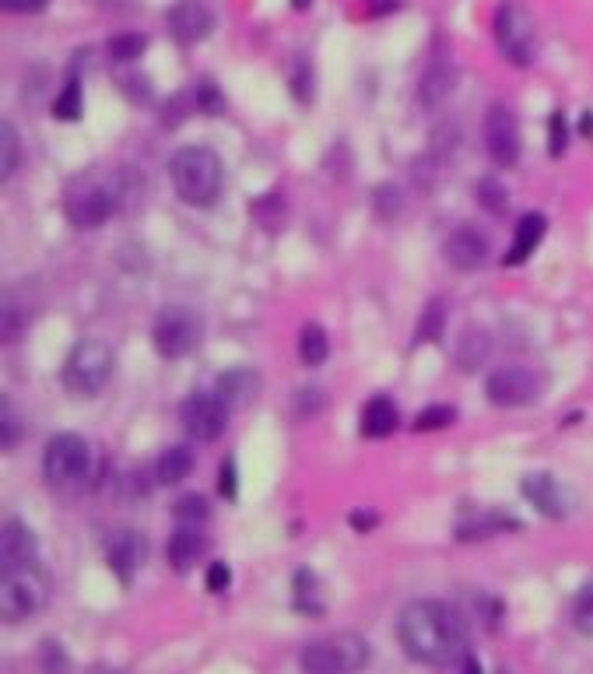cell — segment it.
I'll return each instance as SVG.
<instances>
[{
    "label": "cell",
    "instance_id": "1",
    "mask_svg": "<svg viewBox=\"0 0 593 674\" xmlns=\"http://www.w3.org/2000/svg\"><path fill=\"white\" fill-rule=\"evenodd\" d=\"M397 639L411 660L429 667H450L453 660L467 657L464 615L443 601H429V597L401 611Z\"/></svg>",
    "mask_w": 593,
    "mask_h": 674
},
{
    "label": "cell",
    "instance_id": "2",
    "mask_svg": "<svg viewBox=\"0 0 593 674\" xmlns=\"http://www.w3.org/2000/svg\"><path fill=\"white\" fill-rule=\"evenodd\" d=\"M169 180L172 190L190 208H211L222 197V158L204 144H186L169 158Z\"/></svg>",
    "mask_w": 593,
    "mask_h": 674
},
{
    "label": "cell",
    "instance_id": "3",
    "mask_svg": "<svg viewBox=\"0 0 593 674\" xmlns=\"http://www.w3.org/2000/svg\"><path fill=\"white\" fill-rule=\"evenodd\" d=\"M369 639L358 632H334L302 646V671L306 674H355L369 664Z\"/></svg>",
    "mask_w": 593,
    "mask_h": 674
},
{
    "label": "cell",
    "instance_id": "4",
    "mask_svg": "<svg viewBox=\"0 0 593 674\" xmlns=\"http://www.w3.org/2000/svg\"><path fill=\"white\" fill-rule=\"evenodd\" d=\"M92 474V450L78 432H57L43 450V478L57 492H78Z\"/></svg>",
    "mask_w": 593,
    "mask_h": 674
},
{
    "label": "cell",
    "instance_id": "5",
    "mask_svg": "<svg viewBox=\"0 0 593 674\" xmlns=\"http://www.w3.org/2000/svg\"><path fill=\"white\" fill-rule=\"evenodd\" d=\"M123 201V190L116 187V180L106 176H81L64 197V215L74 229H99L106 225V218L116 215Z\"/></svg>",
    "mask_w": 593,
    "mask_h": 674
},
{
    "label": "cell",
    "instance_id": "6",
    "mask_svg": "<svg viewBox=\"0 0 593 674\" xmlns=\"http://www.w3.org/2000/svg\"><path fill=\"white\" fill-rule=\"evenodd\" d=\"M50 604V576L43 566L0 569V611L8 622H25Z\"/></svg>",
    "mask_w": 593,
    "mask_h": 674
},
{
    "label": "cell",
    "instance_id": "7",
    "mask_svg": "<svg viewBox=\"0 0 593 674\" xmlns=\"http://www.w3.org/2000/svg\"><path fill=\"white\" fill-rule=\"evenodd\" d=\"M113 366H116V355L109 345L92 341V337H88V341H78L64 362V387L71 390V394L95 397L109 383Z\"/></svg>",
    "mask_w": 593,
    "mask_h": 674
},
{
    "label": "cell",
    "instance_id": "8",
    "mask_svg": "<svg viewBox=\"0 0 593 674\" xmlns=\"http://www.w3.org/2000/svg\"><path fill=\"white\" fill-rule=\"evenodd\" d=\"M204 337V316L190 306H165L151 327V345L162 359H183L197 352Z\"/></svg>",
    "mask_w": 593,
    "mask_h": 674
},
{
    "label": "cell",
    "instance_id": "9",
    "mask_svg": "<svg viewBox=\"0 0 593 674\" xmlns=\"http://www.w3.org/2000/svg\"><path fill=\"white\" fill-rule=\"evenodd\" d=\"M495 43H499L502 57L513 67H530L537 57V32H534V18L516 4V0H506L499 11H495Z\"/></svg>",
    "mask_w": 593,
    "mask_h": 674
},
{
    "label": "cell",
    "instance_id": "10",
    "mask_svg": "<svg viewBox=\"0 0 593 674\" xmlns=\"http://www.w3.org/2000/svg\"><path fill=\"white\" fill-rule=\"evenodd\" d=\"M229 408L218 390H197L183 401L179 408V422H183L186 436L197 439V443H215L225 429H229Z\"/></svg>",
    "mask_w": 593,
    "mask_h": 674
},
{
    "label": "cell",
    "instance_id": "11",
    "mask_svg": "<svg viewBox=\"0 0 593 674\" xmlns=\"http://www.w3.org/2000/svg\"><path fill=\"white\" fill-rule=\"evenodd\" d=\"M485 148L488 158H492L499 169H513L520 162V127H516V116L509 113L506 106H492L485 116Z\"/></svg>",
    "mask_w": 593,
    "mask_h": 674
},
{
    "label": "cell",
    "instance_id": "12",
    "mask_svg": "<svg viewBox=\"0 0 593 674\" xmlns=\"http://www.w3.org/2000/svg\"><path fill=\"white\" fill-rule=\"evenodd\" d=\"M485 394L495 408H523L537 397V376L523 366H502L485 380Z\"/></svg>",
    "mask_w": 593,
    "mask_h": 674
},
{
    "label": "cell",
    "instance_id": "13",
    "mask_svg": "<svg viewBox=\"0 0 593 674\" xmlns=\"http://www.w3.org/2000/svg\"><path fill=\"white\" fill-rule=\"evenodd\" d=\"M520 492H523V499H527L530 506H534V510L541 513V517H548V520H565V517H569V510H572V495L565 492L562 481H558L555 474H548V471L523 474Z\"/></svg>",
    "mask_w": 593,
    "mask_h": 674
},
{
    "label": "cell",
    "instance_id": "14",
    "mask_svg": "<svg viewBox=\"0 0 593 674\" xmlns=\"http://www.w3.org/2000/svg\"><path fill=\"white\" fill-rule=\"evenodd\" d=\"M106 562L116 580L123 587H130L144 569V562H148V538L141 531H116L106 545Z\"/></svg>",
    "mask_w": 593,
    "mask_h": 674
},
{
    "label": "cell",
    "instance_id": "15",
    "mask_svg": "<svg viewBox=\"0 0 593 674\" xmlns=\"http://www.w3.org/2000/svg\"><path fill=\"white\" fill-rule=\"evenodd\" d=\"M211 29H215V15H211L204 0H179L176 8L169 11V32L176 43H201V39L211 36Z\"/></svg>",
    "mask_w": 593,
    "mask_h": 674
},
{
    "label": "cell",
    "instance_id": "16",
    "mask_svg": "<svg viewBox=\"0 0 593 674\" xmlns=\"http://www.w3.org/2000/svg\"><path fill=\"white\" fill-rule=\"evenodd\" d=\"M443 257L450 267H457V271H478V267H485L488 260V239L485 232L471 229V225H460V229H453L450 236H446L443 243Z\"/></svg>",
    "mask_w": 593,
    "mask_h": 674
},
{
    "label": "cell",
    "instance_id": "17",
    "mask_svg": "<svg viewBox=\"0 0 593 674\" xmlns=\"http://www.w3.org/2000/svg\"><path fill=\"white\" fill-rule=\"evenodd\" d=\"M39 562V541L29 524L22 520H8L4 524V538H0V569H22Z\"/></svg>",
    "mask_w": 593,
    "mask_h": 674
},
{
    "label": "cell",
    "instance_id": "18",
    "mask_svg": "<svg viewBox=\"0 0 593 674\" xmlns=\"http://www.w3.org/2000/svg\"><path fill=\"white\" fill-rule=\"evenodd\" d=\"M544 232H548V218H544L541 211H530V215H523L520 222H516L513 243H509L506 267L527 264V260L534 257V250H537V246H541Z\"/></svg>",
    "mask_w": 593,
    "mask_h": 674
},
{
    "label": "cell",
    "instance_id": "19",
    "mask_svg": "<svg viewBox=\"0 0 593 674\" xmlns=\"http://www.w3.org/2000/svg\"><path fill=\"white\" fill-rule=\"evenodd\" d=\"M397 425H401V411H397V404L390 401V397L376 394L365 401L362 408V418H358V429H362L365 439H386L397 432Z\"/></svg>",
    "mask_w": 593,
    "mask_h": 674
},
{
    "label": "cell",
    "instance_id": "20",
    "mask_svg": "<svg viewBox=\"0 0 593 674\" xmlns=\"http://www.w3.org/2000/svg\"><path fill=\"white\" fill-rule=\"evenodd\" d=\"M204 552H208V538L201 534V527H179L169 538V548H165V555H169L176 573H190L193 562L201 559Z\"/></svg>",
    "mask_w": 593,
    "mask_h": 674
},
{
    "label": "cell",
    "instance_id": "21",
    "mask_svg": "<svg viewBox=\"0 0 593 674\" xmlns=\"http://www.w3.org/2000/svg\"><path fill=\"white\" fill-rule=\"evenodd\" d=\"M193 464H197V460H193L190 446H183V443L165 446L162 457L155 460V481H158V485H165V488L179 485V481H183L186 474L193 471Z\"/></svg>",
    "mask_w": 593,
    "mask_h": 674
},
{
    "label": "cell",
    "instance_id": "22",
    "mask_svg": "<svg viewBox=\"0 0 593 674\" xmlns=\"http://www.w3.org/2000/svg\"><path fill=\"white\" fill-rule=\"evenodd\" d=\"M218 394H222L229 404H246L260 394V376L246 366H236V369H229V373L218 376Z\"/></svg>",
    "mask_w": 593,
    "mask_h": 674
},
{
    "label": "cell",
    "instance_id": "23",
    "mask_svg": "<svg viewBox=\"0 0 593 674\" xmlns=\"http://www.w3.org/2000/svg\"><path fill=\"white\" fill-rule=\"evenodd\" d=\"M330 355V337L327 330L320 327V323H306V327L299 330V359L306 362V366H323Z\"/></svg>",
    "mask_w": 593,
    "mask_h": 674
},
{
    "label": "cell",
    "instance_id": "24",
    "mask_svg": "<svg viewBox=\"0 0 593 674\" xmlns=\"http://www.w3.org/2000/svg\"><path fill=\"white\" fill-rule=\"evenodd\" d=\"M488 348H492V341H488L485 330H464V337H460V345H457V366L464 369V373H474V369L488 359Z\"/></svg>",
    "mask_w": 593,
    "mask_h": 674
},
{
    "label": "cell",
    "instance_id": "25",
    "mask_svg": "<svg viewBox=\"0 0 593 674\" xmlns=\"http://www.w3.org/2000/svg\"><path fill=\"white\" fill-rule=\"evenodd\" d=\"M295 611H302V615H323L320 580H316L313 569H299L295 573Z\"/></svg>",
    "mask_w": 593,
    "mask_h": 674
},
{
    "label": "cell",
    "instance_id": "26",
    "mask_svg": "<svg viewBox=\"0 0 593 674\" xmlns=\"http://www.w3.org/2000/svg\"><path fill=\"white\" fill-rule=\"evenodd\" d=\"M443 330H446V302L443 299H432L429 306H425L418 327H415V345L439 341V337H443Z\"/></svg>",
    "mask_w": 593,
    "mask_h": 674
},
{
    "label": "cell",
    "instance_id": "27",
    "mask_svg": "<svg viewBox=\"0 0 593 674\" xmlns=\"http://www.w3.org/2000/svg\"><path fill=\"white\" fill-rule=\"evenodd\" d=\"M450 92H453V71L446 64H436L422 81V102L432 109V106H439V102H443Z\"/></svg>",
    "mask_w": 593,
    "mask_h": 674
},
{
    "label": "cell",
    "instance_id": "28",
    "mask_svg": "<svg viewBox=\"0 0 593 674\" xmlns=\"http://www.w3.org/2000/svg\"><path fill=\"white\" fill-rule=\"evenodd\" d=\"M0 137H4L0 141V173H4V180H11L18 173V165H22V137L8 120L0 127Z\"/></svg>",
    "mask_w": 593,
    "mask_h": 674
},
{
    "label": "cell",
    "instance_id": "29",
    "mask_svg": "<svg viewBox=\"0 0 593 674\" xmlns=\"http://www.w3.org/2000/svg\"><path fill=\"white\" fill-rule=\"evenodd\" d=\"M172 517L179 520V527H201L204 520L211 517V506L204 495H183V499H176V506H172Z\"/></svg>",
    "mask_w": 593,
    "mask_h": 674
},
{
    "label": "cell",
    "instance_id": "30",
    "mask_svg": "<svg viewBox=\"0 0 593 674\" xmlns=\"http://www.w3.org/2000/svg\"><path fill=\"white\" fill-rule=\"evenodd\" d=\"M478 204L488 215H502V211L509 208V190L502 187L495 176H485V180L478 183Z\"/></svg>",
    "mask_w": 593,
    "mask_h": 674
},
{
    "label": "cell",
    "instance_id": "31",
    "mask_svg": "<svg viewBox=\"0 0 593 674\" xmlns=\"http://www.w3.org/2000/svg\"><path fill=\"white\" fill-rule=\"evenodd\" d=\"M502 527H509V531H516V520L509 517H478L471 520V524L460 527V541H478V538H492V534H499Z\"/></svg>",
    "mask_w": 593,
    "mask_h": 674
},
{
    "label": "cell",
    "instance_id": "32",
    "mask_svg": "<svg viewBox=\"0 0 593 674\" xmlns=\"http://www.w3.org/2000/svg\"><path fill=\"white\" fill-rule=\"evenodd\" d=\"M572 625H576L583 636H593V580H586L579 587L576 601H572Z\"/></svg>",
    "mask_w": 593,
    "mask_h": 674
},
{
    "label": "cell",
    "instance_id": "33",
    "mask_svg": "<svg viewBox=\"0 0 593 674\" xmlns=\"http://www.w3.org/2000/svg\"><path fill=\"white\" fill-rule=\"evenodd\" d=\"M144 50H148V39H144V36H134V32L109 39V57H113L116 64H130V60H141V57H144Z\"/></svg>",
    "mask_w": 593,
    "mask_h": 674
},
{
    "label": "cell",
    "instance_id": "34",
    "mask_svg": "<svg viewBox=\"0 0 593 674\" xmlns=\"http://www.w3.org/2000/svg\"><path fill=\"white\" fill-rule=\"evenodd\" d=\"M457 422V408L453 404H432L422 415L415 418V432H436V429H450Z\"/></svg>",
    "mask_w": 593,
    "mask_h": 674
},
{
    "label": "cell",
    "instance_id": "35",
    "mask_svg": "<svg viewBox=\"0 0 593 674\" xmlns=\"http://www.w3.org/2000/svg\"><path fill=\"white\" fill-rule=\"evenodd\" d=\"M81 106H85V99H81V81H67V88L60 92V99L53 102V113H57V120H81Z\"/></svg>",
    "mask_w": 593,
    "mask_h": 674
},
{
    "label": "cell",
    "instance_id": "36",
    "mask_svg": "<svg viewBox=\"0 0 593 674\" xmlns=\"http://www.w3.org/2000/svg\"><path fill=\"white\" fill-rule=\"evenodd\" d=\"M372 204H376V215L379 218H397V215H401V208H404L401 187H393V183L376 187V190H372Z\"/></svg>",
    "mask_w": 593,
    "mask_h": 674
},
{
    "label": "cell",
    "instance_id": "37",
    "mask_svg": "<svg viewBox=\"0 0 593 674\" xmlns=\"http://www.w3.org/2000/svg\"><path fill=\"white\" fill-rule=\"evenodd\" d=\"M39 657H43L46 674H71V657H67V650L60 646V639H43Z\"/></svg>",
    "mask_w": 593,
    "mask_h": 674
},
{
    "label": "cell",
    "instance_id": "38",
    "mask_svg": "<svg viewBox=\"0 0 593 674\" xmlns=\"http://www.w3.org/2000/svg\"><path fill=\"white\" fill-rule=\"evenodd\" d=\"M193 102H197V109H204V113H222V92H218L215 81H197V88H193Z\"/></svg>",
    "mask_w": 593,
    "mask_h": 674
},
{
    "label": "cell",
    "instance_id": "39",
    "mask_svg": "<svg viewBox=\"0 0 593 674\" xmlns=\"http://www.w3.org/2000/svg\"><path fill=\"white\" fill-rule=\"evenodd\" d=\"M0 432H4V450H15L18 439H22V422H18L15 408H11V401L0 404Z\"/></svg>",
    "mask_w": 593,
    "mask_h": 674
},
{
    "label": "cell",
    "instance_id": "40",
    "mask_svg": "<svg viewBox=\"0 0 593 674\" xmlns=\"http://www.w3.org/2000/svg\"><path fill=\"white\" fill-rule=\"evenodd\" d=\"M565 148H569V123H565L562 113H551L548 120V155H565Z\"/></svg>",
    "mask_w": 593,
    "mask_h": 674
},
{
    "label": "cell",
    "instance_id": "41",
    "mask_svg": "<svg viewBox=\"0 0 593 674\" xmlns=\"http://www.w3.org/2000/svg\"><path fill=\"white\" fill-rule=\"evenodd\" d=\"M204 587H208V594H225V590L232 587V569L229 562H211L208 566V576H204Z\"/></svg>",
    "mask_w": 593,
    "mask_h": 674
},
{
    "label": "cell",
    "instance_id": "42",
    "mask_svg": "<svg viewBox=\"0 0 593 674\" xmlns=\"http://www.w3.org/2000/svg\"><path fill=\"white\" fill-rule=\"evenodd\" d=\"M218 495H222V499H229V502L239 495V471H236V460H232V457H225L222 471H218Z\"/></svg>",
    "mask_w": 593,
    "mask_h": 674
},
{
    "label": "cell",
    "instance_id": "43",
    "mask_svg": "<svg viewBox=\"0 0 593 674\" xmlns=\"http://www.w3.org/2000/svg\"><path fill=\"white\" fill-rule=\"evenodd\" d=\"M295 408H299L302 415H313V411H320L323 408V390L320 387L299 390V397H295Z\"/></svg>",
    "mask_w": 593,
    "mask_h": 674
},
{
    "label": "cell",
    "instance_id": "44",
    "mask_svg": "<svg viewBox=\"0 0 593 674\" xmlns=\"http://www.w3.org/2000/svg\"><path fill=\"white\" fill-rule=\"evenodd\" d=\"M348 524L355 527L358 534H369L372 527L379 524V517H376V513H369V510H355V513H351V517H348Z\"/></svg>",
    "mask_w": 593,
    "mask_h": 674
},
{
    "label": "cell",
    "instance_id": "45",
    "mask_svg": "<svg viewBox=\"0 0 593 674\" xmlns=\"http://www.w3.org/2000/svg\"><path fill=\"white\" fill-rule=\"evenodd\" d=\"M50 0H4V8L8 11H22V15H36V11H43Z\"/></svg>",
    "mask_w": 593,
    "mask_h": 674
},
{
    "label": "cell",
    "instance_id": "46",
    "mask_svg": "<svg viewBox=\"0 0 593 674\" xmlns=\"http://www.w3.org/2000/svg\"><path fill=\"white\" fill-rule=\"evenodd\" d=\"M464 674H481L478 657H464Z\"/></svg>",
    "mask_w": 593,
    "mask_h": 674
},
{
    "label": "cell",
    "instance_id": "47",
    "mask_svg": "<svg viewBox=\"0 0 593 674\" xmlns=\"http://www.w3.org/2000/svg\"><path fill=\"white\" fill-rule=\"evenodd\" d=\"M295 8H309V4H313V0H292Z\"/></svg>",
    "mask_w": 593,
    "mask_h": 674
}]
</instances>
